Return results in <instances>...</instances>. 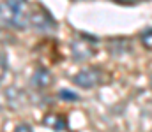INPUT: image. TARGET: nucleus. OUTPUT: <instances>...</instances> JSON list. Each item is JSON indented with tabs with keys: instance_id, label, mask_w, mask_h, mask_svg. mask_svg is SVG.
Listing matches in <instances>:
<instances>
[{
	"instance_id": "obj_2",
	"label": "nucleus",
	"mask_w": 152,
	"mask_h": 132,
	"mask_svg": "<svg viewBox=\"0 0 152 132\" xmlns=\"http://www.w3.org/2000/svg\"><path fill=\"white\" fill-rule=\"evenodd\" d=\"M104 79V72L99 67H85L73 76V83L80 88H96Z\"/></svg>"
},
{
	"instance_id": "obj_7",
	"label": "nucleus",
	"mask_w": 152,
	"mask_h": 132,
	"mask_svg": "<svg viewBox=\"0 0 152 132\" xmlns=\"http://www.w3.org/2000/svg\"><path fill=\"white\" fill-rule=\"evenodd\" d=\"M12 132H34V131H32L30 125H27V123H20V125L14 127V131Z\"/></svg>"
},
{
	"instance_id": "obj_8",
	"label": "nucleus",
	"mask_w": 152,
	"mask_h": 132,
	"mask_svg": "<svg viewBox=\"0 0 152 132\" xmlns=\"http://www.w3.org/2000/svg\"><path fill=\"white\" fill-rule=\"evenodd\" d=\"M60 97H62V99H73V100H76V99H78V95H76V93H71L69 90L60 92Z\"/></svg>"
},
{
	"instance_id": "obj_5",
	"label": "nucleus",
	"mask_w": 152,
	"mask_h": 132,
	"mask_svg": "<svg viewBox=\"0 0 152 132\" xmlns=\"http://www.w3.org/2000/svg\"><path fill=\"white\" fill-rule=\"evenodd\" d=\"M44 123H46V125H51L55 132H69V129H67V123H66V120H64V118H57V116H46Z\"/></svg>"
},
{
	"instance_id": "obj_4",
	"label": "nucleus",
	"mask_w": 152,
	"mask_h": 132,
	"mask_svg": "<svg viewBox=\"0 0 152 132\" xmlns=\"http://www.w3.org/2000/svg\"><path fill=\"white\" fill-rule=\"evenodd\" d=\"M32 83L39 88H46L48 85H51V74H50L46 69H37V71L34 72Z\"/></svg>"
},
{
	"instance_id": "obj_9",
	"label": "nucleus",
	"mask_w": 152,
	"mask_h": 132,
	"mask_svg": "<svg viewBox=\"0 0 152 132\" xmlns=\"http://www.w3.org/2000/svg\"><path fill=\"white\" fill-rule=\"evenodd\" d=\"M117 4H122V5H134L138 2H143V0H113Z\"/></svg>"
},
{
	"instance_id": "obj_6",
	"label": "nucleus",
	"mask_w": 152,
	"mask_h": 132,
	"mask_svg": "<svg viewBox=\"0 0 152 132\" xmlns=\"http://www.w3.org/2000/svg\"><path fill=\"white\" fill-rule=\"evenodd\" d=\"M140 43L147 51H152V28H147L140 34Z\"/></svg>"
},
{
	"instance_id": "obj_10",
	"label": "nucleus",
	"mask_w": 152,
	"mask_h": 132,
	"mask_svg": "<svg viewBox=\"0 0 152 132\" xmlns=\"http://www.w3.org/2000/svg\"><path fill=\"white\" fill-rule=\"evenodd\" d=\"M151 88H152V76H151Z\"/></svg>"
},
{
	"instance_id": "obj_3",
	"label": "nucleus",
	"mask_w": 152,
	"mask_h": 132,
	"mask_svg": "<svg viewBox=\"0 0 152 132\" xmlns=\"http://www.w3.org/2000/svg\"><path fill=\"white\" fill-rule=\"evenodd\" d=\"M30 23L37 28V30H50L55 28V21L51 18V14L42 7V5H36V9H32L30 12Z\"/></svg>"
},
{
	"instance_id": "obj_1",
	"label": "nucleus",
	"mask_w": 152,
	"mask_h": 132,
	"mask_svg": "<svg viewBox=\"0 0 152 132\" xmlns=\"http://www.w3.org/2000/svg\"><path fill=\"white\" fill-rule=\"evenodd\" d=\"M30 5L28 0H2V25L12 30H23L30 23Z\"/></svg>"
}]
</instances>
